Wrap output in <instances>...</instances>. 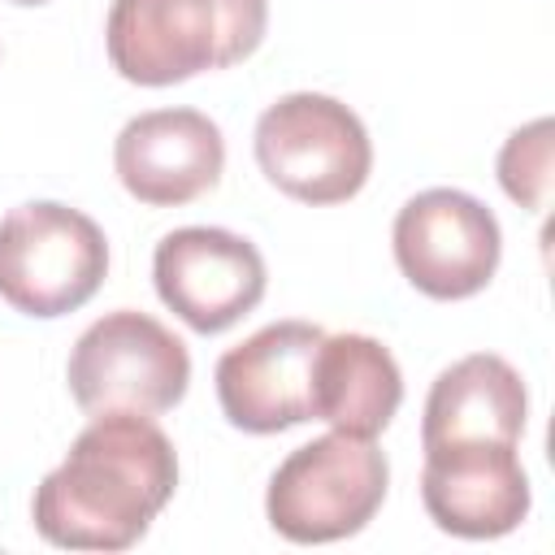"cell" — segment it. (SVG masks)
I'll use <instances>...</instances> for the list:
<instances>
[{"label":"cell","mask_w":555,"mask_h":555,"mask_svg":"<svg viewBox=\"0 0 555 555\" xmlns=\"http://www.w3.org/2000/svg\"><path fill=\"white\" fill-rule=\"evenodd\" d=\"M269 26V0H113L108 61L126 82L173 87L247 61Z\"/></svg>","instance_id":"2"},{"label":"cell","mask_w":555,"mask_h":555,"mask_svg":"<svg viewBox=\"0 0 555 555\" xmlns=\"http://www.w3.org/2000/svg\"><path fill=\"white\" fill-rule=\"evenodd\" d=\"M121 186L147 208H178L221 182L225 139L195 108H152L121 126L113 143Z\"/></svg>","instance_id":"10"},{"label":"cell","mask_w":555,"mask_h":555,"mask_svg":"<svg viewBox=\"0 0 555 555\" xmlns=\"http://www.w3.org/2000/svg\"><path fill=\"white\" fill-rule=\"evenodd\" d=\"M403 403L395 356L369 334H325L312 360V421L377 438Z\"/></svg>","instance_id":"13"},{"label":"cell","mask_w":555,"mask_h":555,"mask_svg":"<svg viewBox=\"0 0 555 555\" xmlns=\"http://www.w3.org/2000/svg\"><path fill=\"white\" fill-rule=\"evenodd\" d=\"M421 499L438 529L455 538H503L529 516V477L507 442H460L425 451Z\"/></svg>","instance_id":"11"},{"label":"cell","mask_w":555,"mask_h":555,"mask_svg":"<svg viewBox=\"0 0 555 555\" xmlns=\"http://www.w3.org/2000/svg\"><path fill=\"white\" fill-rule=\"evenodd\" d=\"M65 382L87 416H160L182 403L191 386V356L186 343L156 317L117 308L78 334Z\"/></svg>","instance_id":"4"},{"label":"cell","mask_w":555,"mask_h":555,"mask_svg":"<svg viewBox=\"0 0 555 555\" xmlns=\"http://www.w3.org/2000/svg\"><path fill=\"white\" fill-rule=\"evenodd\" d=\"M529 395L520 373L494 356L477 351L442 369L425 399L421 447H460V442H507L516 447L525 434Z\"/></svg>","instance_id":"12"},{"label":"cell","mask_w":555,"mask_h":555,"mask_svg":"<svg viewBox=\"0 0 555 555\" xmlns=\"http://www.w3.org/2000/svg\"><path fill=\"white\" fill-rule=\"evenodd\" d=\"M9 4H48V0H9Z\"/></svg>","instance_id":"15"},{"label":"cell","mask_w":555,"mask_h":555,"mask_svg":"<svg viewBox=\"0 0 555 555\" xmlns=\"http://www.w3.org/2000/svg\"><path fill=\"white\" fill-rule=\"evenodd\" d=\"M390 486V464L373 438L325 434L295 447L269 477L264 516L269 525L299 546H321L360 533Z\"/></svg>","instance_id":"3"},{"label":"cell","mask_w":555,"mask_h":555,"mask_svg":"<svg viewBox=\"0 0 555 555\" xmlns=\"http://www.w3.org/2000/svg\"><path fill=\"white\" fill-rule=\"evenodd\" d=\"M178 486V451L152 416L108 412L74 438L39 481L30 516L43 542L69 551L134 546Z\"/></svg>","instance_id":"1"},{"label":"cell","mask_w":555,"mask_h":555,"mask_svg":"<svg viewBox=\"0 0 555 555\" xmlns=\"http://www.w3.org/2000/svg\"><path fill=\"white\" fill-rule=\"evenodd\" d=\"M152 282L178 321H186L195 334H221L264 299L269 273L264 256L243 234L182 225L156 243Z\"/></svg>","instance_id":"8"},{"label":"cell","mask_w":555,"mask_h":555,"mask_svg":"<svg viewBox=\"0 0 555 555\" xmlns=\"http://www.w3.org/2000/svg\"><path fill=\"white\" fill-rule=\"evenodd\" d=\"M325 330L273 321L217 360V399L234 429L282 434L312 421V360Z\"/></svg>","instance_id":"9"},{"label":"cell","mask_w":555,"mask_h":555,"mask_svg":"<svg viewBox=\"0 0 555 555\" xmlns=\"http://www.w3.org/2000/svg\"><path fill=\"white\" fill-rule=\"evenodd\" d=\"M256 165L282 195L325 208L360 195L373 169V143L343 100L295 91L260 113Z\"/></svg>","instance_id":"6"},{"label":"cell","mask_w":555,"mask_h":555,"mask_svg":"<svg viewBox=\"0 0 555 555\" xmlns=\"http://www.w3.org/2000/svg\"><path fill=\"white\" fill-rule=\"evenodd\" d=\"M108 278L104 230L56 199H30L0 221V299L26 317H65Z\"/></svg>","instance_id":"5"},{"label":"cell","mask_w":555,"mask_h":555,"mask_svg":"<svg viewBox=\"0 0 555 555\" xmlns=\"http://www.w3.org/2000/svg\"><path fill=\"white\" fill-rule=\"evenodd\" d=\"M551 117H538L507 134L499 152V186L529 212H542L551 199Z\"/></svg>","instance_id":"14"},{"label":"cell","mask_w":555,"mask_h":555,"mask_svg":"<svg viewBox=\"0 0 555 555\" xmlns=\"http://www.w3.org/2000/svg\"><path fill=\"white\" fill-rule=\"evenodd\" d=\"M399 273L429 299H468L490 286L503 230L494 212L455 186H429L412 195L390 230Z\"/></svg>","instance_id":"7"}]
</instances>
